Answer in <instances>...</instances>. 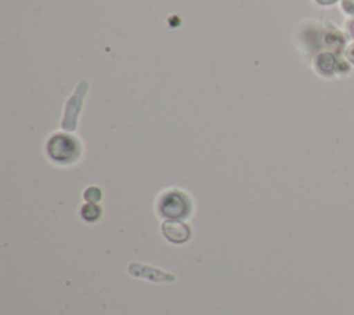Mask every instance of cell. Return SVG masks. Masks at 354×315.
Wrapping results in <instances>:
<instances>
[{"mask_svg": "<svg viewBox=\"0 0 354 315\" xmlns=\"http://www.w3.org/2000/svg\"><path fill=\"white\" fill-rule=\"evenodd\" d=\"M46 149L50 159L61 164H69L80 156V144L69 134H54L47 141Z\"/></svg>", "mask_w": 354, "mask_h": 315, "instance_id": "1", "label": "cell"}, {"mask_svg": "<svg viewBox=\"0 0 354 315\" xmlns=\"http://www.w3.org/2000/svg\"><path fill=\"white\" fill-rule=\"evenodd\" d=\"M162 217L169 220H183L191 213V202L188 196L180 191H169L163 193L158 203Z\"/></svg>", "mask_w": 354, "mask_h": 315, "instance_id": "2", "label": "cell"}, {"mask_svg": "<svg viewBox=\"0 0 354 315\" xmlns=\"http://www.w3.org/2000/svg\"><path fill=\"white\" fill-rule=\"evenodd\" d=\"M337 58L339 55L330 51L318 52L314 58V68L321 76L332 77L336 75V70H337Z\"/></svg>", "mask_w": 354, "mask_h": 315, "instance_id": "3", "label": "cell"}, {"mask_svg": "<svg viewBox=\"0 0 354 315\" xmlns=\"http://www.w3.org/2000/svg\"><path fill=\"white\" fill-rule=\"evenodd\" d=\"M163 231H165V235L167 239L177 242V243L187 240L189 236V228L185 224L176 221V220H170V221L165 222Z\"/></svg>", "mask_w": 354, "mask_h": 315, "instance_id": "4", "label": "cell"}, {"mask_svg": "<svg viewBox=\"0 0 354 315\" xmlns=\"http://www.w3.org/2000/svg\"><path fill=\"white\" fill-rule=\"evenodd\" d=\"M324 44L328 48L326 51H330L336 55H342V52H344V46H346V40L343 37V35L339 30H326L325 32V37H324Z\"/></svg>", "mask_w": 354, "mask_h": 315, "instance_id": "5", "label": "cell"}, {"mask_svg": "<svg viewBox=\"0 0 354 315\" xmlns=\"http://www.w3.org/2000/svg\"><path fill=\"white\" fill-rule=\"evenodd\" d=\"M100 214H101V209L97 204H94V203H87L82 209V216L87 221L97 220L100 217Z\"/></svg>", "mask_w": 354, "mask_h": 315, "instance_id": "6", "label": "cell"}, {"mask_svg": "<svg viewBox=\"0 0 354 315\" xmlns=\"http://www.w3.org/2000/svg\"><path fill=\"white\" fill-rule=\"evenodd\" d=\"M350 62L346 59V58H342L339 55L337 58V70H336V75L339 76H346L348 72H350Z\"/></svg>", "mask_w": 354, "mask_h": 315, "instance_id": "7", "label": "cell"}, {"mask_svg": "<svg viewBox=\"0 0 354 315\" xmlns=\"http://www.w3.org/2000/svg\"><path fill=\"white\" fill-rule=\"evenodd\" d=\"M86 199L90 202V203H94L97 202L100 198H101V191L98 188H88L84 193Z\"/></svg>", "mask_w": 354, "mask_h": 315, "instance_id": "8", "label": "cell"}, {"mask_svg": "<svg viewBox=\"0 0 354 315\" xmlns=\"http://www.w3.org/2000/svg\"><path fill=\"white\" fill-rule=\"evenodd\" d=\"M342 10L348 14V15H354V0H342Z\"/></svg>", "mask_w": 354, "mask_h": 315, "instance_id": "9", "label": "cell"}, {"mask_svg": "<svg viewBox=\"0 0 354 315\" xmlns=\"http://www.w3.org/2000/svg\"><path fill=\"white\" fill-rule=\"evenodd\" d=\"M344 58L351 64V65H354V43H351V44H348L347 47H346V50H344Z\"/></svg>", "mask_w": 354, "mask_h": 315, "instance_id": "10", "label": "cell"}, {"mask_svg": "<svg viewBox=\"0 0 354 315\" xmlns=\"http://www.w3.org/2000/svg\"><path fill=\"white\" fill-rule=\"evenodd\" d=\"M346 28H347V32H348V35H350V36L354 39V17H353L351 19H348V22H347Z\"/></svg>", "mask_w": 354, "mask_h": 315, "instance_id": "11", "label": "cell"}, {"mask_svg": "<svg viewBox=\"0 0 354 315\" xmlns=\"http://www.w3.org/2000/svg\"><path fill=\"white\" fill-rule=\"evenodd\" d=\"M339 0H315V3H318L319 6H332L335 3H337Z\"/></svg>", "mask_w": 354, "mask_h": 315, "instance_id": "12", "label": "cell"}]
</instances>
